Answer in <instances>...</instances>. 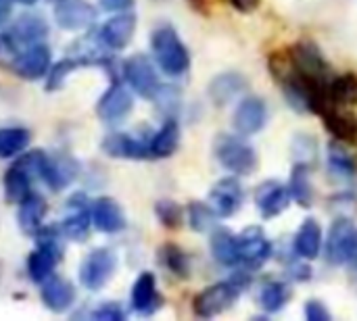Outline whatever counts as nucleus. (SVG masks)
Masks as SVG:
<instances>
[{"mask_svg": "<svg viewBox=\"0 0 357 321\" xmlns=\"http://www.w3.org/2000/svg\"><path fill=\"white\" fill-rule=\"evenodd\" d=\"M151 46H153V54H155L159 67L167 75H184L188 71L190 54L174 27L163 25V27L155 29L153 38H151Z\"/></svg>", "mask_w": 357, "mask_h": 321, "instance_id": "f257e3e1", "label": "nucleus"}, {"mask_svg": "<svg viewBox=\"0 0 357 321\" xmlns=\"http://www.w3.org/2000/svg\"><path fill=\"white\" fill-rule=\"evenodd\" d=\"M247 282H249L247 276H234L226 282H218L209 286L195 299V313L199 318H213L226 311L236 301V297L245 290Z\"/></svg>", "mask_w": 357, "mask_h": 321, "instance_id": "f03ea898", "label": "nucleus"}, {"mask_svg": "<svg viewBox=\"0 0 357 321\" xmlns=\"http://www.w3.org/2000/svg\"><path fill=\"white\" fill-rule=\"evenodd\" d=\"M215 157L220 165L234 175H251L257 167V155L253 146L247 144L243 138L220 136L215 140Z\"/></svg>", "mask_w": 357, "mask_h": 321, "instance_id": "7ed1b4c3", "label": "nucleus"}, {"mask_svg": "<svg viewBox=\"0 0 357 321\" xmlns=\"http://www.w3.org/2000/svg\"><path fill=\"white\" fill-rule=\"evenodd\" d=\"M291 63L297 73L312 86H326V63L322 52L312 42H299L291 48Z\"/></svg>", "mask_w": 357, "mask_h": 321, "instance_id": "20e7f679", "label": "nucleus"}, {"mask_svg": "<svg viewBox=\"0 0 357 321\" xmlns=\"http://www.w3.org/2000/svg\"><path fill=\"white\" fill-rule=\"evenodd\" d=\"M115 267H117L115 255L109 249H96L84 259L79 267V282L88 290H98L111 280Z\"/></svg>", "mask_w": 357, "mask_h": 321, "instance_id": "39448f33", "label": "nucleus"}, {"mask_svg": "<svg viewBox=\"0 0 357 321\" xmlns=\"http://www.w3.org/2000/svg\"><path fill=\"white\" fill-rule=\"evenodd\" d=\"M357 246V228L349 219H337L326 236V259L333 265L349 263Z\"/></svg>", "mask_w": 357, "mask_h": 321, "instance_id": "423d86ee", "label": "nucleus"}, {"mask_svg": "<svg viewBox=\"0 0 357 321\" xmlns=\"http://www.w3.org/2000/svg\"><path fill=\"white\" fill-rule=\"evenodd\" d=\"M123 75L130 88L142 98H155L159 92V77L153 63L144 54H134L123 63Z\"/></svg>", "mask_w": 357, "mask_h": 321, "instance_id": "0eeeda50", "label": "nucleus"}, {"mask_svg": "<svg viewBox=\"0 0 357 321\" xmlns=\"http://www.w3.org/2000/svg\"><path fill=\"white\" fill-rule=\"evenodd\" d=\"M272 257V242L266 232L257 226L243 230L238 236V259L249 269H259Z\"/></svg>", "mask_w": 357, "mask_h": 321, "instance_id": "6e6552de", "label": "nucleus"}, {"mask_svg": "<svg viewBox=\"0 0 357 321\" xmlns=\"http://www.w3.org/2000/svg\"><path fill=\"white\" fill-rule=\"evenodd\" d=\"M232 123H234V130L241 134V136H253L257 132H261L268 123V107L261 98L257 96H249V98H243L234 111V117H232Z\"/></svg>", "mask_w": 357, "mask_h": 321, "instance_id": "1a4fd4ad", "label": "nucleus"}, {"mask_svg": "<svg viewBox=\"0 0 357 321\" xmlns=\"http://www.w3.org/2000/svg\"><path fill=\"white\" fill-rule=\"evenodd\" d=\"M243 201L245 192L236 178L220 180L209 194V205L218 213V217H232L243 207Z\"/></svg>", "mask_w": 357, "mask_h": 321, "instance_id": "9d476101", "label": "nucleus"}, {"mask_svg": "<svg viewBox=\"0 0 357 321\" xmlns=\"http://www.w3.org/2000/svg\"><path fill=\"white\" fill-rule=\"evenodd\" d=\"M291 203V192L278 180H268L255 190V205L264 219H272L280 215Z\"/></svg>", "mask_w": 357, "mask_h": 321, "instance_id": "9b49d317", "label": "nucleus"}, {"mask_svg": "<svg viewBox=\"0 0 357 321\" xmlns=\"http://www.w3.org/2000/svg\"><path fill=\"white\" fill-rule=\"evenodd\" d=\"M96 17L94 6L88 0H59L54 8V19L63 29L77 31L92 25Z\"/></svg>", "mask_w": 357, "mask_h": 321, "instance_id": "f8f14e48", "label": "nucleus"}, {"mask_svg": "<svg viewBox=\"0 0 357 321\" xmlns=\"http://www.w3.org/2000/svg\"><path fill=\"white\" fill-rule=\"evenodd\" d=\"M132 94L123 88V86H111L98 100L96 104V113L102 121L107 123H115L121 121L123 117L130 115L132 111Z\"/></svg>", "mask_w": 357, "mask_h": 321, "instance_id": "ddd939ff", "label": "nucleus"}, {"mask_svg": "<svg viewBox=\"0 0 357 321\" xmlns=\"http://www.w3.org/2000/svg\"><path fill=\"white\" fill-rule=\"evenodd\" d=\"M15 71L25 79H40L50 71V48L44 44H29L25 52L17 56Z\"/></svg>", "mask_w": 357, "mask_h": 321, "instance_id": "4468645a", "label": "nucleus"}, {"mask_svg": "<svg viewBox=\"0 0 357 321\" xmlns=\"http://www.w3.org/2000/svg\"><path fill=\"white\" fill-rule=\"evenodd\" d=\"M134 31H136V17L130 13H119L102 25L100 40L111 50H121L130 44Z\"/></svg>", "mask_w": 357, "mask_h": 321, "instance_id": "2eb2a0df", "label": "nucleus"}, {"mask_svg": "<svg viewBox=\"0 0 357 321\" xmlns=\"http://www.w3.org/2000/svg\"><path fill=\"white\" fill-rule=\"evenodd\" d=\"M92 224L98 232L105 234H115L126 228V217L117 201L102 196L92 205Z\"/></svg>", "mask_w": 357, "mask_h": 321, "instance_id": "dca6fc26", "label": "nucleus"}, {"mask_svg": "<svg viewBox=\"0 0 357 321\" xmlns=\"http://www.w3.org/2000/svg\"><path fill=\"white\" fill-rule=\"evenodd\" d=\"M75 163L69 157H46L42 161L40 167V175L42 180L52 188V190H63L65 186H69L75 178Z\"/></svg>", "mask_w": 357, "mask_h": 321, "instance_id": "f3484780", "label": "nucleus"}, {"mask_svg": "<svg viewBox=\"0 0 357 321\" xmlns=\"http://www.w3.org/2000/svg\"><path fill=\"white\" fill-rule=\"evenodd\" d=\"M132 309L140 315H151L159 309L157 280L153 274L144 272L136 278L132 288Z\"/></svg>", "mask_w": 357, "mask_h": 321, "instance_id": "a211bd4d", "label": "nucleus"}, {"mask_svg": "<svg viewBox=\"0 0 357 321\" xmlns=\"http://www.w3.org/2000/svg\"><path fill=\"white\" fill-rule=\"evenodd\" d=\"M245 88H247V79L241 73H234V71L220 73L209 84V98L215 107H224L232 102Z\"/></svg>", "mask_w": 357, "mask_h": 321, "instance_id": "6ab92c4d", "label": "nucleus"}, {"mask_svg": "<svg viewBox=\"0 0 357 321\" xmlns=\"http://www.w3.org/2000/svg\"><path fill=\"white\" fill-rule=\"evenodd\" d=\"M42 301H44V305L50 311L63 313V311H67L73 305V301H75V288L71 286V282H67L63 278H50V280L44 282Z\"/></svg>", "mask_w": 357, "mask_h": 321, "instance_id": "aec40b11", "label": "nucleus"}, {"mask_svg": "<svg viewBox=\"0 0 357 321\" xmlns=\"http://www.w3.org/2000/svg\"><path fill=\"white\" fill-rule=\"evenodd\" d=\"M48 33V25L40 15H23L15 21L10 31L6 33L13 44H38Z\"/></svg>", "mask_w": 357, "mask_h": 321, "instance_id": "412c9836", "label": "nucleus"}, {"mask_svg": "<svg viewBox=\"0 0 357 321\" xmlns=\"http://www.w3.org/2000/svg\"><path fill=\"white\" fill-rule=\"evenodd\" d=\"M69 209L71 213L63 219V232L71 240H84L88 236V228L92 221V215H88V209H86V196L82 194L73 196L69 201Z\"/></svg>", "mask_w": 357, "mask_h": 321, "instance_id": "4be33fe9", "label": "nucleus"}, {"mask_svg": "<svg viewBox=\"0 0 357 321\" xmlns=\"http://www.w3.org/2000/svg\"><path fill=\"white\" fill-rule=\"evenodd\" d=\"M209 246H211L213 259H215L220 265L232 267V265L241 263V259H238V236H234L230 230L218 228V230L211 234Z\"/></svg>", "mask_w": 357, "mask_h": 321, "instance_id": "5701e85b", "label": "nucleus"}, {"mask_svg": "<svg viewBox=\"0 0 357 321\" xmlns=\"http://www.w3.org/2000/svg\"><path fill=\"white\" fill-rule=\"evenodd\" d=\"M295 251L303 259H316L322 251V228L316 219H305L295 236Z\"/></svg>", "mask_w": 357, "mask_h": 321, "instance_id": "b1692460", "label": "nucleus"}, {"mask_svg": "<svg viewBox=\"0 0 357 321\" xmlns=\"http://www.w3.org/2000/svg\"><path fill=\"white\" fill-rule=\"evenodd\" d=\"M102 148L111 157H121V159H144L149 157V144H142L140 140L128 136V134H113L105 140Z\"/></svg>", "mask_w": 357, "mask_h": 321, "instance_id": "393cba45", "label": "nucleus"}, {"mask_svg": "<svg viewBox=\"0 0 357 321\" xmlns=\"http://www.w3.org/2000/svg\"><path fill=\"white\" fill-rule=\"evenodd\" d=\"M46 215V203L38 194H29L19 203V228L25 234H36L42 228V219Z\"/></svg>", "mask_w": 357, "mask_h": 321, "instance_id": "a878e982", "label": "nucleus"}, {"mask_svg": "<svg viewBox=\"0 0 357 321\" xmlns=\"http://www.w3.org/2000/svg\"><path fill=\"white\" fill-rule=\"evenodd\" d=\"M178 144H180V127L174 119H169L161 125V130L157 134H153V138L149 142V152H151V157L165 159L176 152Z\"/></svg>", "mask_w": 357, "mask_h": 321, "instance_id": "bb28decb", "label": "nucleus"}, {"mask_svg": "<svg viewBox=\"0 0 357 321\" xmlns=\"http://www.w3.org/2000/svg\"><path fill=\"white\" fill-rule=\"evenodd\" d=\"M326 121V127L331 130V134L339 140H356L357 138V121L347 115L335 109V104L331 102L322 113H320Z\"/></svg>", "mask_w": 357, "mask_h": 321, "instance_id": "cd10ccee", "label": "nucleus"}, {"mask_svg": "<svg viewBox=\"0 0 357 321\" xmlns=\"http://www.w3.org/2000/svg\"><path fill=\"white\" fill-rule=\"evenodd\" d=\"M56 259H59V253H54V251H50L46 246H40L38 251H33L27 257V274H29V278L33 282H46L54 272Z\"/></svg>", "mask_w": 357, "mask_h": 321, "instance_id": "c85d7f7f", "label": "nucleus"}, {"mask_svg": "<svg viewBox=\"0 0 357 321\" xmlns=\"http://www.w3.org/2000/svg\"><path fill=\"white\" fill-rule=\"evenodd\" d=\"M29 184H31V173L25 171L21 165H15L8 169V173L4 175V192H6V198L10 203H21L23 198H27L31 194L29 190Z\"/></svg>", "mask_w": 357, "mask_h": 321, "instance_id": "c756f323", "label": "nucleus"}, {"mask_svg": "<svg viewBox=\"0 0 357 321\" xmlns=\"http://www.w3.org/2000/svg\"><path fill=\"white\" fill-rule=\"evenodd\" d=\"M328 96L335 107H356L357 104V75L345 73L328 86Z\"/></svg>", "mask_w": 357, "mask_h": 321, "instance_id": "7c9ffc66", "label": "nucleus"}, {"mask_svg": "<svg viewBox=\"0 0 357 321\" xmlns=\"http://www.w3.org/2000/svg\"><path fill=\"white\" fill-rule=\"evenodd\" d=\"M289 192H291V198L295 203H299L301 207H310L312 201H314V188H312V180H310V169L307 165L299 163L291 175V182H289Z\"/></svg>", "mask_w": 357, "mask_h": 321, "instance_id": "2f4dec72", "label": "nucleus"}, {"mask_svg": "<svg viewBox=\"0 0 357 321\" xmlns=\"http://www.w3.org/2000/svg\"><path fill=\"white\" fill-rule=\"evenodd\" d=\"M291 299V288L284 282H268L259 292V305L268 313H278Z\"/></svg>", "mask_w": 357, "mask_h": 321, "instance_id": "473e14b6", "label": "nucleus"}, {"mask_svg": "<svg viewBox=\"0 0 357 321\" xmlns=\"http://www.w3.org/2000/svg\"><path fill=\"white\" fill-rule=\"evenodd\" d=\"M29 144V132L23 127H2L0 130V159L17 157Z\"/></svg>", "mask_w": 357, "mask_h": 321, "instance_id": "72a5a7b5", "label": "nucleus"}, {"mask_svg": "<svg viewBox=\"0 0 357 321\" xmlns=\"http://www.w3.org/2000/svg\"><path fill=\"white\" fill-rule=\"evenodd\" d=\"M328 169L337 178H351L356 175L357 163L339 142H331L328 144Z\"/></svg>", "mask_w": 357, "mask_h": 321, "instance_id": "f704fd0d", "label": "nucleus"}, {"mask_svg": "<svg viewBox=\"0 0 357 321\" xmlns=\"http://www.w3.org/2000/svg\"><path fill=\"white\" fill-rule=\"evenodd\" d=\"M218 213L211 209V205L203 203H190L188 207V224L195 232H209L215 228Z\"/></svg>", "mask_w": 357, "mask_h": 321, "instance_id": "c9c22d12", "label": "nucleus"}, {"mask_svg": "<svg viewBox=\"0 0 357 321\" xmlns=\"http://www.w3.org/2000/svg\"><path fill=\"white\" fill-rule=\"evenodd\" d=\"M291 148H293V155H295L297 163H303V165L312 163L316 159V155H318V144L307 134H297Z\"/></svg>", "mask_w": 357, "mask_h": 321, "instance_id": "e433bc0d", "label": "nucleus"}, {"mask_svg": "<svg viewBox=\"0 0 357 321\" xmlns=\"http://www.w3.org/2000/svg\"><path fill=\"white\" fill-rule=\"evenodd\" d=\"M157 215L163 221V226H167V228H178L182 221V209L172 201H161L157 205Z\"/></svg>", "mask_w": 357, "mask_h": 321, "instance_id": "4c0bfd02", "label": "nucleus"}, {"mask_svg": "<svg viewBox=\"0 0 357 321\" xmlns=\"http://www.w3.org/2000/svg\"><path fill=\"white\" fill-rule=\"evenodd\" d=\"M163 261H165V265H167L174 274L186 276L188 265H186V257H184V253H182L180 249H176V246H165V249H163Z\"/></svg>", "mask_w": 357, "mask_h": 321, "instance_id": "58836bf2", "label": "nucleus"}, {"mask_svg": "<svg viewBox=\"0 0 357 321\" xmlns=\"http://www.w3.org/2000/svg\"><path fill=\"white\" fill-rule=\"evenodd\" d=\"M79 65V61H73V58H67V61H61L59 65H54L50 71H48V88L50 90H56L61 84H63V79L67 77V73L71 71V69H75Z\"/></svg>", "mask_w": 357, "mask_h": 321, "instance_id": "ea45409f", "label": "nucleus"}, {"mask_svg": "<svg viewBox=\"0 0 357 321\" xmlns=\"http://www.w3.org/2000/svg\"><path fill=\"white\" fill-rule=\"evenodd\" d=\"M303 313L310 321H331V318H333L328 313V309L324 307V303H320V301H307Z\"/></svg>", "mask_w": 357, "mask_h": 321, "instance_id": "a19ab883", "label": "nucleus"}, {"mask_svg": "<svg viewBox=\"0 0 357 321\" xmlns=\"http://www.w3.org/2000/svg\"><path fill=\"white\" fill-rule=\"evenodd\" d=\"M94 320L121 321L123 320V311H121L115 303H105L100 309H96V311H94Z\"/></svg>", "mask_w": 357, "mask_h": 321, "instance_id": "79ce46f5", "label": "nucleus"}, {"mask_svg": "<svg viewBox=\"0 0 357 321\" xmlns=\"http://www.w3.org/2000/svg\"><path fill=\"white\" fill-rule=\"evenodd\" d=\"M105 10H113V13H123L128 8H132L134 0H100Z\"/></svg>", "mask_w": 357, "mask_h": 321, "instance_id": "37998d69", "label": "nucleus"}, {"mask_svg": "<svg viewBox=\"0 0 357 321\" xmlns=\"http://www.w3.org/2000/svg\"><path fill=\"white\" fill-rule=\"evenodd\" d=\"M234 8H238L241 13H251L259 6V0H230Z\"/></svg>", "mask_w": 357, "mask_h": 321, "instance_id": "c03bdc74", "label": "nucleus"}, {"mask_svg": "<svg viewBox=\"0 0 357 321\" xmlns=\"http://www.w3.org/2000/svg\"><path fill=\"white\" fill-rule=\"evenodd\" d=\"M10 15V0H0V23H4Z\"/></svg>", "mask_w": 357, "mask_h": 321, "instance_id": "a18cd8bd", "label": "nucleus"}, {"mask_svg": "<svg viewBox=\"0 0 357 321\" xmlns=\"http://www.w3.org/2000/svg\"><path fill=\"white\" fill-rule=\"evenodd\" d=\"M17 2H21V4H33L36 0H17Z\"/></svg>", "mask_w": 357, "mask_h": 321, "instance_id": "49530a36", "label": "nucleus"}, {"mask_svg": "<svg viewBox=\"0 0 357 321\" xmlns=\"http://www.w3.org/2000/svg\"><path fill=\"white\" fill-rule=\"evenodd\" d=\"M56 2H59V0H56Z\"/></svg>", "mask_w": 357, "mask_h": 321, "instance_id": "de8ad7c7", "label": "nucleus"}]
</instances>
